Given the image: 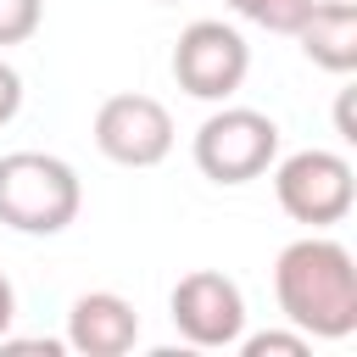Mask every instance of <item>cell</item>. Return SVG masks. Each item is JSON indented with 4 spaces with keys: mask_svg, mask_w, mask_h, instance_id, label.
<instances>
[{
    "mask_svg": "<svg viewBox=\"0 0 357 357\" xmlns=\"http://www.w3.org/2000/svg\"><path fill=\"white\" fill-rule=\"evenodd\" d=\"M273 296L307 340H346L357 329V262L329 234H301L273 257Z\"/></svg>",
    "mask_w": 357,
    "mask_h": 357,
    "instance_id": "1",
    "label": "cell"
},
{
    "mask_svg": "<svg viewBox=\"0 0 357 357\" xmlns=\"http://www.w3.org/2000/svg\"><path fill=\"white\" fill-rule=\"evenodd\" d=\"M84 206V184L73 162L50 151L0 156V223L17 234H61Z\"/></svg>",
    "mask_w": 357,
    "mask_h": 357,
    "instance_id": "2",
    "label": "cell"
},
{
    "mask_svg": "<svg viewBox=\"0 0 357 357\" xmlns=\"http://www.w3.org/2000/svg\"><path fill=\"white\" fill-rule=\"evenodd\" d=\"M190 156L212 184H251L279 162V123L257 106H223L218 100V112L195 128Z\"/></svg>",
    "mask_w": 357,
    "mask_h": 357,
    "instance_id": "3",
    "label": "cell"
},
{
    "mask_svg": "<svg viewBox=\"0 0 357 357\" xmlns=\"http://www.w3.org/2000/svg\"><path fill=\"white\" fill-rule=\"evenodd\" d=\"M273 195L284 206V218L307 223V229H329L351 212L357 201V173L340 151H290L284 162H273Z\"/></svg>",
    "mask_w": 357,
    "mask_h": 357,
    "instance_id": "4",
    "label": "cell"
},
{
    "mask_svg": "<svg viewBox=\"0 0 357 357\" xmlns=\"http://www.w3.org/2000/svg\"><path fill=\"white\" fill-rule=\"evenodd\" d=\"M245 73H251V45H245L240 28H229L218 17L190 22L178 33V45H173V78L195 100H212V106L229 100L245 84Z\"/></svg>",
    "mask_w": 357,
    "mask_h": 357,
    "instance_id": "5",
    "label": "cell"
},
{
    "mask_svg": "<svg viewBox=\"0 0 357 357\" xmlns=\"http://www.w3.org/2000/svg\"><path fill=\"white\" fill-rule=\"evenodd\" d=\"M167 312H173V329L201 351H223V346H234L245 335V296L218 268L184 273L173 284V296H167Z\"/></svg>",
    "mask_w": 357,
    "mask_h": 357,
    "instance_id": "6",
    "label": "cell"
},
{
    "mask_svg": "<svg viewBox=\"0 0 357 357\" xmlns=\"http://www.w3.org/2000/svg\"><path fill=\"white\" fill-rule=\"evenodd\" d=\"M95 151L117 167H156L173 151V117L156 95H112L95 112Z\"/></svg>",
    "mask_w": 357,
    "mask_h": 357,
    "instance_id": "7",
    "label": "cell"
},
{
    "mask_svg": "<svg viewBox=\"0 0 357 357\" xmlns=\"http://www.w3.org/2000/svg\"><path fill=\"white\" fill-rule=\"evenodd\" d=\"M139 340V312L117 290H84L67 307V346L78 357H123Z\"/></svg>",
    "mask_w": 357,
    "mask_h": 357,
    "instance_id": "8",
    "label": "cell"
},
{
    "mask_svg": "<svg viewBox=\"0 0 357 357\" xmlns=\"http://www.w3.org/2000/svg\"><path fill=\"white\" fill-rule=\"evenodd\" d=\"M301 56L324 73H351L357 67V0H318L307 11V22L296 28Z\"/></svg>",
    "mask_w": 357,
    "mask_h": 357,
    "instance_id": "9",
    "label": "cell"
},
{
    "mask_svg": "<svg viewBox=\"0 0 357 357\" xmlns=\"http://www.w3.org/2000/svg\"><path fill=\"white\" fill-rule=\"evenodd\" d=\"M312 6H318V0H234L240 17H251V22L268 28V33H290V39H296V28L307 22Z\"/></svg>",
    "mask_w": 357,
    "mask_h": 357,
    "instance_id": "10",
    "label": "cell"
},
{
    "mask_svg": "<svg viewBox=\"0 0 357 357\" xmlns=\"http://www.w3.org/2000/svg\"><path fill=\"white\" fill-rule=\"evenodd\" d=\"M234 346L245 357H307L312 351V340L301 329H262V335H240Z\"/></svg>",
    "mask_w": 357,
    "mask_h": 357,
    "instance_id": "11",
    "label": "cell"
},
{
    "mask_svg": "<svg viewBox=\"0 0 357 357\" xmlns=\"http://www.w3.org/2000/svg\"><path fill=\"white\" fill-rule=\"evenodd\" d=\"M45 22V0H0V45L33 39Z\"/></svg>",
    "mask_w": 357,
    "mask_h": 357,
    "instance_id": "12",
    "label": "cell"
},
{
    "mask_svg": "<svg viewBox=\"0 0 357 357\" xmlns=\"http://www.w3.org/2000/svg\"><path fill=\"white\" fill-rule=\"evenodd\" d=\"M17 112H22V73H17L11 61H0V128H6Z\"/></svg>",
    "mask_w": 357,
    "mask_h": 357,
    "instance_id": "13",
    "label": "cell"
},
{
    "mask_svg": "<svg viewBox=\"0 0 357 357\" xmlns=\"http://www.w3.org/2000/svg\"><path fill=\"white\" fill-rule=\"evenodd\" d=\"M11 318H17V290H11V279L0 273V340H6V329H11Z\"/></svg>",
    "mask_w": 357,
    "mask_h": 357,
    "instance_id": "14",
    "label": "cell"
},
{
    "mask_svg": "<svg viewBox=\"0 0 357 357\" xmlns=\"http://www.w3.org/2000/svg\"><path fill=\"white\" fill-rule=\"evenodd\" d=\"M335 123H340V139H357V128H351V89L340 95V106H335Z\"/></svg>",
    "mask_w": 357,
    "mask_h": 357,
    "instance_id": "15",
    "label": "cell"
},
{
    "mask_svg": "<svg viewBox=\"0 0 357 357\" xmlns=\"http://www.w3.org/2000/svg\"><path fill=\"white\" fill-rule=\"evenodd\" d=\"M229 6H234V0H229Z\"/></svg>",
    "mask_w": 357,
    "mask_h": 357,
    "instance_id": "16",
    "label": "cell"
}]
</instances>
